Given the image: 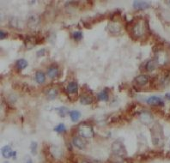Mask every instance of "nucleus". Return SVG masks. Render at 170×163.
Instances as JSON below:
<instances>
[{
    "label": "nucleus",
    "mask_w": 170,
    "mask_h": 163,
    "mask_svg": "<svg viewBox=\"0 0 170 163\" xmlns=\"http://www.w3.org/2000/svg\"><path fill=\"white\" fill-rule=\"evenodd\" d=\"M79 134L83 137H85V138H88V137H92L94 136V131H93V128L86 124V123H83L80 125L79 126Z\"/></svg>",
    "instance_id": "1"
},
{
    "label": "nucleus",
    "mask_w": 170,
    "mask_h": 163,
    "mask_svg": "<svg viewBox=\"0 0 170 163\" xmlns=\"http://www.w3.org/2000/svg\"><path fill=\"white\" fill-rule=\"evenodd\" d=\"M112 150L113 153L118 156H123L126 155V151L124 145L119 142H114L112 145Z\"/></svg>",
    "instance_id": "2"
},
{
    "label": "nucleus",
    "mask_w": 170,
    "mask_h": 163,
    "mask_svg": "<svg viewBox=\"0 0 170 163\" xmlns=\"http://www.w3.org/2000/svg\"><path fill=\"white\" fill-rule=\"evenodd\" d=\"M147 104L150 106H164V102L162 100L160 97L157 96H150L146 100Z\"/></svg>",
    "instance_id": "3"
},
{
    "label": "nucleus",
    "mask_w": 170,
    "mask_h": 163,
    "mask_svg": "<svg viewBox=\"0 0 170 163\" xmlns=\"http://www.w3.org/2000/svg\"><path fill=\"white\" fill-rule=\"evenodd\" d=\"M2 155L4 158H10L11 156L16 157V151H12L9 145H6L2 148Z\"/></svg>",
    "instance_id": "4"
},
{
    "label": "nucleus",
    "mask_w": 170,
    "mask_h": 163,
    "mask_svg": "<svg viewBox=\"0 0 170 163\" xmlns=\"http://www.w3.org/2000/svg\"><path fill=\"white\" fill-rule=\"evenodd\" d=\"M150 7V4L145 1H134L133 2V8L138 10H144Z\"/></svg>",
    "instance_id": "5"
},
{
    "label": "nucleus",
    "mask_w": 170,
    "mask_h": 163,
    "mask_svg": "<svg viewBox=\"0 0 170 163\" xmlns=\"http://www.w3.org/2000/svg\"><path fill=\"white\" fill-rule=\"evenodd\" d=\"M72 143H73V145H74L76 148H78V149H79V150H84V149H85V147H86V143H85V141L83 138H81V137H73V139H72Z\"/></svg>",
    "instance_id": "6"
},
{
    "label": "nucleus",
    "mask_w": 170,
    "mask_h": 163,
    "mask_svg": "<svg viewBox=\"0 0 170 163\" xmlns=\"http://www.w3.org/2000/svg\"><path fill=\"white\" fill-rule=\"evenodd\" d=\"M80 102L84 105H89V104H92L94 102V99L90 94H88V93L84 92L83 94L81 95Z\"/></svg>",
    "instance_id": "7"
},
{
    "label": "nucleus",
    "mask_w": 170,
    "mask_h": 163,
    "mask_svg": "<svg viewBox=\"0 0 170 163\" xmlns=\"http://www.w3.org/2000/svg\"><path fill=\"white\" fill-rule=\"evenodd\" d=\"M150 80L149 77L146 75H139L135 78V82L138 86H144L148 83Z\"/></svg>",
    "instance_id": "8"
},
{
    "label": "nucleus",
    "mask_w": 170,
    "mask_h": 163,
    "mask_svg": "<svg viewBox=\"0 0 170 163\" xmlns=\"http://www.w3.org/2000/svg\"><path fill=\"white\" fill-rule=\"evenodd\" d=\"M67 92L70 93V94H78V84L76 82H71L67 88Z\"/></svg>",
    "instance_id": "9"
},
{
    "label": "nucleus",
    "mask_w": 170,
    "mask_h": 163,
    "mask_svg": "<svg viewBox=\"0 0 170 163\" xmlns=\"http://www.w3.org/2000/svg\"><path fill=\"white\" fill-rule=\"evenodd\" d=\"M108 29L111 33H119L120 31V26L118 22L112 21L108 24Z\"/></svg>",
    "instance_id": "10"
},
{
    "label": "nucleus",
    "mask_w": 170,
    "mask_h": 163,
    "mask_svg": "<svg viewBox=\"0 0 170 163\" xmlns=\"http://www.w3.org/2000/svg\"><path fill=\"white\" fill-rule=\"evenodd\" d=\"M47 75L50 78L54 79L59 76V69L57 67H49L47 70Z\"/></svg>",
    "instance_id": "11"
},
{
    "label": "nucleus",
    "mask_w": 170,
    "mask_h": 163,
    "mask_svg": "<svg viewBox=\"0 0 170 163\" xmlns=\"http://www.w3.org/2000/svg\"><path fill=\"white\" fill-rule=\"evenodd\" d=\"M69 115H70V118L73 121V122H77L81 118V112L78 110H73L72 112H69Z\"/></svg>",
    "instance_id": "12"
},
{
    "label": "nucleus",
    "mask_w": 170,
    "mask_h": 163,
    "mask_svg": "<svg viewBox=\"0 0 170 163\" xmlns=\"http://www.w3.org/2000/svg\"><path fill=\"white\" fill-rule=\"evenodd\" d=\"M28 66V62L23 59H18L16 63V67L19 70V71H22L23 69H25L26 67Z\"/></svg>",
    "instance_id": "13"
},
{
    "label": "nucleus",
    "mask_w": 170,
    "mask_h": 163,
    "mask_svg": "<svg viewBox=\"0 0 170 163\" xmlns=\"http://www.w3.org/2000/svg\"><path fill=\"white\" fill-rule=\"evenodd\" d=\"M58 91L56 88H50L47 91V98L48 100H53L57 97Z\"/></svg>",
    "instance_id": "14"
},
{
    "label": "nucleus",
    "mask_w": 170,
    "mask_h": 163,
    "mask_svg": "<svg viewBox=\"0 0 170 163\" xmlns=\"http://www.w3.org/2000/svg\"><path fill=\"white\" fill-rule=\"evenodd\" d=\"M97 98L99 100H102V101H107L108 99H109V96H108V93L106 89H104L103 91L100 92L98 94H97Z\"/></svg>",
    "instance_id": "15"
},
{
    "label": "nucleus",
    "mask_w": 170,
    "mask_h": 163,
    "mask_svg": "<svg viewBox=\"0 0 170 163\" xmlns=\"http://www.w3.org/2000/svg\"><path fill=\"white\" fill-rule=\"evenodd\" d=\"M35 80L38 83H43L46 81V76L42 71H37L35 73Z\"/></svg>",
    "instance_id": "16"
},
{
    "label": "nucleus",
    "mask_w": 170,
    "mask_h": 163,
    "mask_svg": "<svg viewBox=\"0 0 170 163\" xmlns=\"http://www.w3.org/2000/svg\"><path fill=\"white\" fill-rule=\"evenodd\" d=\"M157 65V61L152 59V60H150V61L146 64L145 68H146V70H147L148 71H152L153 70L156 69Z\"/></svg>",
    "instance_id": "17"
},
{
    "label": "nucleus",
    "mask_w": 170,
    "mask_h": 163,
    "mask_svg": "<svg viewBox=\"0 0 170 163\" xmlns=\"http://www.w3.org/2000/svg\"><path fill=\"white\" fill-rule=\"evenodd\" d=\"M53 130H54V131H56L58 133H64L66 131V127L64 124H59L57 126H55Z\"/></svg>",
    "instance_id": "18"
},
{
    "label": "nucleus",
    "mask_w": 170,
    "mask_h": 163,
    "mask_svg": "<svg viewBox=\"0 0 170 163\" xmlns=\"http://www.w3.org/2000/svg\"><path fill=\"white\" fill-rule=\"evenodd\" d=\"M56 111L58 112V113L62 116V117H65V115L69 112V110L65 107V106H62V107H57L56 108Z\"/></svg>",
    "instance_id": "19"
},
{
    "label": "nucleus",
    "mask_w": 170,
    "mask_h": 163,
    "mask_svg": "<svg viewBox=\"0 0 170 163\" xmlns=\"http://www.w3.org/2000/svg\"><path fill=\"white\" fill-rule=\"evenodd\" d=\"M36 16L35 15H31L28 20V23H30L32 22V23L29 25V27H32V26H35L39 23V19L38 18H35Z\"/></svg>",
    "instance_id": "20"
},
{
    "label": "nucleus",
    "mask_w": 170,
    "mask_h": 163,
    "mask_svg": "<svg viewBox=\"0 0 170 163\" xmlns=\"http://www.w3.org/2000/svg\"><path fill=\"white\" fill-rule=\"evenodd\" d=\"M72 36H73V39L76 40H80L82 38H83V33L81 31H75L73 34H72Z\"/></svg>",
    "instance_id": "21"
},
{
    "label": "nucleus",
    "mask_w": 170,
    "mask_h": 163,
    "mask_svg": "<svg viewBox=\"0 0 170 163\" xmlns=\"http://www.w3.org/2000/svg\"><path fill=\"white\" fill-rule=\"evenodd\" d=\"M37 143L36 142H32L30 144V150H31V153L33 155H36V150H37Z\"/></svg>",
    "instance_id": "22"
},
{
    "label": "nucleus",
    "mask_w": 170,
    "mask_h": 163,
    "mask_svg": "<svg viewBox=\"0 0 170 163\" xmlns=\"http://www.w3.org/2000/svg\"><path fill=\"white\" fill-rule=\"evenodd\" d=\"M46 53H47V50L45 48H42L36 53V55H37V57H42V56L46 55Z\"/></svg>",
    "instance_id": "23"
},
{
    "label": "nucleus",
    "mask_w": 170,
    "mask_h": 163,
    "mask_svg": "<svg viewBox=\"0 0 170 163\" xmlns=\"http://www.w3.org/2000/svg\"><path fill=\"white\" fill-rule=\"evenodd\" d=\"M6 37H7V33L4 32L3 30H0V39L1 40H3Z\"/></svg>",
    "instance_id": "24"
},
{
    "label": "nucleus",
    "mask_w": 170,
    "mask_h": 163,
    "mask_svg": "<svg viewBox=\"0 0 170 163\" xmlns=\"http://www.w3.org/2000/svg\"><path fill=\"white\" fill-rule=\"evenodd\" d=\"M165 97H166L168 100H170V93H167V94H165Z\"/></svg>",
    "instance_id": "25"
},
{
    "label": "nucleus",
    "mask_w": 170,
    "mask_h": 163,
    "mask_svg": "<svg viewBox=\"0 0 170 163\" xmlns=\"http://www.w3.org/2000/svg\"><path fill=\"white\" fill-rule=\"evenodd\" d=\"M26 163H33V161H32V159L31 158H28V160H27V162H26Z\"/></svg>",
    "instance_id": "26"
},
{
    "label": "nucleus",
    "mask_w": 170,
    "mask_h": 163,
    "mask_svg": "<svg viewBox=\"0 0 170 163\" xmlns=\"http://www.w3.org/2000/svg\"><path fill=\"white\" fill-rule=\"evenodd\" d=\"M4 163H9V162H4Z\"/></svg>",
    "instance_id": "27"
}]
</instances>
